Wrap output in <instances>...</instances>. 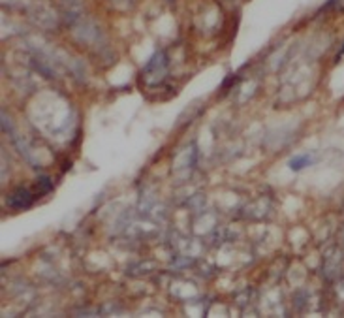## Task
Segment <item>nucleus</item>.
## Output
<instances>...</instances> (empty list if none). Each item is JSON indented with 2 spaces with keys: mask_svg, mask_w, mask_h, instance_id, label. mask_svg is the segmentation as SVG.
Listing matches in <instances>:
<instances>
[{
  "mask_svg": "<svg viewBox=\"0 0 344 318\" xmlns=\"http://www.w3.org/2000/svg\"><path fill=\"white\" fill-rule=\"evenodd\" d=\"M32 190H34L36 198H40V196H45V194H49V192L53 190V185H51L49 177H40V179H38V181L34 183Z\"/></svg>",
  "mask_w": 344,
  "mask_h": 318,
  "instance_id": "f03ea898",
  "label": "nucleus"
},
{
  "mask_svg": "<svg viewBox=\"0 0 344 318\" xmlns=\"http://www.w3.org/2000/svg\"><path fill=\"white\" fill-rule=\"evenodd\" d=\"M343 51H344V49H343Z\"/></svg>",
  "mask_w": 344,
  "mask_h": 318,
  "instance_id": "20e7f679",
  "label": "nucleus"
},
{
  "mask_svg": "<svg viewBox=\"0 0 344 318\" xmlns=\"http://www.w3.org/2000/svg\"><path fill=\"white\" fill-rule=\"evenodd\" d=\"M36 199V194L32 188H25V186H19L17 190H14L8 198V205L12 209H27L28 205H32V201Z\"/></svg>",
  "mask_w": 344,
  "mask_h": 318,
  "instance_id": "f257e3e1",
  "label": "nucleus"
},
{
  "mask_svg": "<svg viewBox=\"0 0 344 318\" xmlns=\"http://www.w3.org/2000/svg\"><path fill=\"white\" fill-rule=\"evenodd\" d=\"M310 162H312L310 155H299V157H293L288 162V168H290L291 172H299V170H305L306 166H310Z\"/></svg>",
  "mask_w": 344,
  "mask_h": 318,
  "instance_id": "7ed1b4c3",
  "label": "nucleus"
}]
</instances>
